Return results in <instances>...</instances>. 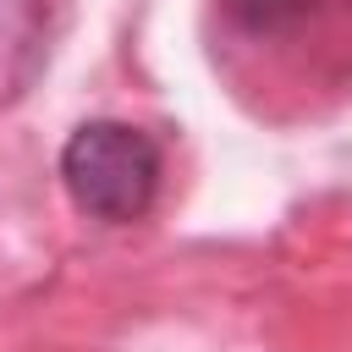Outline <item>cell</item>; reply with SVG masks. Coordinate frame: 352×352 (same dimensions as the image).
Wrapping results in <instances>:
<instances>
[{"instance_id": "7a4b0ae2", "label": "cell", "mask_w": 352, "mask_h": 352, "mask_svg": "<svg viewBox=\"0 0 352 352\" xmlns=\"http://www.w3.org/2000/svg\"><path fill=\"white\" fill-rule=\"evenodd\" d=\"M44 66V0H0V104Z\"/></svg>"}, {"instance_id": "3957f363", "label": "cell", "mask_w": 352, "mask_h": 352, "mask_svg": "<svg viewBox=\"0 0 352 352\" xmlns=\"http://www.w3.org/2000/svg\"><path fill=\"white\" fill-rule=\"evenodd\" d=\"M319 0H226V11H231V22L236 28H248V33H292L297 22H308V11H314Z\"/></svg>"}, {"instance_id": "6da1fadb", "label": "cell", "mask_w": 352, "mask_h": 352, "mask_svg": "<svg viewBox=\"0 0 352 352\" xmlns=\"http://www.w3.org/2000/svg\"><path fill=\"white\" fill-rule=\"evenodd\" d=\"M60 182L94 220H138L160 187V148L126 121H88L60 148Z\"/></svg>"}]
</instances>
